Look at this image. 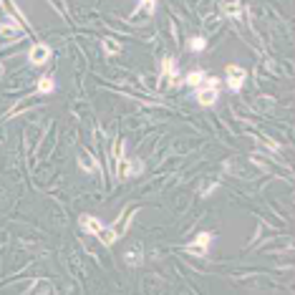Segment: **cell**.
I'll return each mask as SVG.
<instances>
[{
    "label": "cell",
    "instance_id": "obj_12",
    "mask_svg": "<svg viewBox=\"0 0 295 295\" xmlns=\"http://www.w3.org/2000/svg\"><path fill=\"white\" fill-rule=\"evenodd\" d=\"M126 263H129V265H141V247L126 252Z\"/></svg>",
    "mask_w": 295,
    "mask_h": 295
},
{
    "label": "cell",
    "instance_id": "obj_6",
    "mask_svg": "<svg viewBox=\"0 0 295 295\" xmlns=\"http://www.w3.org/2000/svg\"><path fill=\"white\" fill-rule=\"evenodd\" d=\"M35 89H38L41 96L53 94V91H56V81H53V76H41V79H38V86H35Z\"/></svg>",
    "mask_w": 295,
    "mask_h": 295
},
{
    "label": "cell",
    "instance_id": "obj_3",
    "mask_svg": "<svg viewBox=\"0 0 295 295\" xmlns=\"http://www.w3.org/2000/svg\"><path fill=\"white\" fill-rule=\"evenodd\" d=\"M209 242H212V232H199V235L195 237V242L187 245L184 250H187L190 255H195V257H204L207 250H209Z\"/></svg>",
    "mask_w": 295,
    "mask_h": 295
},
{
    "label": "cell",
    "instance_id": "obj_8",
    "mask_svg": "<svg viewBox=\"0 0 295 295\" xmlns=\"http://www.w3.org/2000/svg\"><path fill=\"white\" fill-rule=\"evenodd\" d=\"M204 76H207L204 71H190L187 76H184V84H187V86H192V89H197V86L204 81Z\"/></svg>",
    "mask_w": 295,
    "mask_h": 295
},
{
    "label": "cell",
    "instance_id": "obj_4",
    "mask_svg": "<svg viewBox=\"0 0 295 295\" xmlns=\"http://www.w3.org/2000/svg\"><path fill=\"white\" fill-rule=\"evenodd\" d=\"M48 58H51V46H48V43H33V46H30L28 61H30L33 66H43Z\"/></svg>",
    "mask_w": 295,
    "mask_h": 295
},
{
    "label": "cell",
    "instance_id": "obj_9",
    "mask_svg": "<svg viewBox=\"0 0 295 295\" xmlns=\"http://www.w3.org/2000/svg\"><path fill=\"white\" fill-rule=\"evenodd\" d=\"M146 13V15H154V10H157V0H139V5L134 8V15H139V13Z\"/></svg>",
    "mask_w": 295,
    "mask_h": 295
},
{
    "label": "cell",
    "instance_id": "obj_11",
    "mask_svg": "<svg viewBox=\"0 0 295 295\" xmlns=\"http://www.w3.org/2000/svg\"><path fill=\"white\" fill-rule=\"evenodd\" d=\"M204 48H207V41L202 38V35H197V38L190 41V51H192V53H199V51H204Z\"/></svg>",
    "mask_w": 295,
    "mask_h": 295
},
{
    "label": "cell",
    "instance_id": "obj_13",
    "mask_svg": "<svg viewBox=\"0 0 295 295\" xmlns=\"http://www.w3.org/2000/svg\"><path fill=\"white\" fill-rule=\"evenodd\" d=\"M103 48H106V53H119L121 51V43L114 41V38H103Z\"/></svg>",
    "mask_w": 295,
    "mask_h": 295
},
{
    "label": "cell",
    "instance_id": "obj_5",
    "mask_svg": "<svg viewBox=\"0 0 295 295\" xmlns=\"http://www.w3.org/2000/svg\"><path fill=\"white\" fill-rule=\"evenodd\" d=\"M162 73H164V79H169V81L174 84V81H177L179 68H177V63H174L172 58H164V61H162Z\"/></svg>",
    "mask_w": 295,
    "mask_h": 295
},
{
    "label": "cell",
    "instance_id": "obj_7",
    "mask_svg": "<svg viewBox=\"0 0 295 295\" xmlns=\"http://www.w3.org/2000/svg\"><path fill=\"white\" fill-rule=\"evenodd\" d=\"M144 172V164L139 159H126V167L121 169V177H131V174H141Z\"/></svg>",
    "mask_w": 295,
    "mask_h": 295
},
{
    "label": "cell",
    "instance_id": "obj_2",
    "mask_svg": "<svg viewBox=\"0 0 295 295\" xmlns=\"http://www.w3.org/2000/svg\"><path fill=\"white\" fill-rule=\"evenodd\" d=\"M245 79H247V71H245L242 66H227V68H225V81H227L230 91L237 94V91L242 89Z\"/></svg>",
    "mask_w": 295,
    "mask_h": 295
},
{
    "label": "cell",
    "instance_id": "obj_1",
    "mask_svg": "<svg viewBox=\"0 0 295 295\" xmlns=\"http://www.w3.org/2000/svg\"><path fill=\"white\" fill-rule=\"evenodd\" d=\"M195 94H197V101H199V106H212L217 98H219V84H217V79H209V76H204V81L195 89Z\"/></svg>",
    "mask_w": 295,
    "mask_h": 295
},
{
    "label": "cell",
    "instance_id": "obj_10",
    "mask_svg": "<svg viewBox=\"0 0 295 295\" xmlns=\"http://www.w3.org/2000/svg\"><path fill=\"white\" fill-rule=\"evenodd\" d=\"M222 13L227 15V18H232V20H237L240 18V3H237V0H235V3H222Z\"/></svg>",
    "mask_w": 295,
    "mask_h": 295
}]
</instances>
